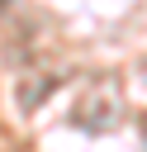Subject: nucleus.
Returning a JSON list of instances; mask_svg holds the SVG:
<instances>
[{
    "mask_svg": "<svg viewBox=\"0 0 147 152\" xmlns=\"http://www.w3.org/2000/svg\"><path fill=\"white\" fill-rule=\"evenodd\" d=\"M142 81H147V57H142Z\"/></svg>",
    "mask_w": 147,
    "mask_h": 152,
    "instance_id": "obj_1",
    "label": "nucleus"
}]
</instances>
